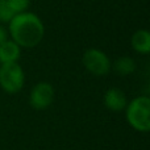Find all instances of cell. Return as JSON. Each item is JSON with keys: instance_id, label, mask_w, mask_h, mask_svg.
<instances>
[{"instance_id": "1", "label": "cell", "mask_w": 150, "mask_h": 150, "mask_svg": "<svg viewBox=\"0 0 150 150\" xmlns=\"http://www.w3.org/2000/svg\"><path fill=\"white\" fill-rule=\"evenodd\" d=\"M9 38L21 49H32L41 44L45 36V25L33 12H23L16 15L8 24Z\"/></svg>"}, {"instance_id": "2", "label": "cell", "mask_w": 150, "mask_h": 150, "mask_svg": "<svg viewBox=\"0 0 150 150\" xmlns=\"http://www.w3.org/2000/svg\"><path fill=\"white\" fill-rule=\"evenodd\" d=\"M127 121L140 133L150 132V96H137L128 101L125 108Z\"/></svg>"}, {"instance_id": "3", "label": "cell", "mask_w": 150, "mask_h": 150, "mask_svg": "<svg viewBox=\"0 0 150 150\" xmlns=\"http://www.w3.org/2000/svg\"><path fill=\"white\" fill-rule=\"evenodd\" d=\"M25 84V73L18 62L0 65V88L7 93H17Z\"/></svg>"}, {"instance_id": "4", "label": "cell", "mask_w": 150, "mask_h": 150, "mask_svg": "<svg viewBox=\"0 0 150 150\" xmlns=\"http://www.w3.org/2000/svg\"><path fill=\"white\" fill-rule=\"evenodd\" d=\"M82 62L84 69L95 76H104L111 71L112 62L109 57L100 49L91 47L87 49L83 54Z\"/></svg>"}, {"instance_id": "5", "label": "cell", "mask_w": 150, "mask_h": 150, "mask_svg": "<svg viewBox=\"0 0 150 150\" xmlns=\"http://www.w3.org/2000/svg\"><path fill=\"white\" fill-rule=\"evenodd\" d=\"M55 91L49 82H38L29 93V104L36 111H45L54 101Z\"/></svg>"}, {"instance_id": "6", "label": "cell", "mask_w": 150, "mask_h": 150, "mask_svg": "<svg viewBox=\"0 0 150 150\" xmlns=\"http://www.w3.org/2000/svg\"><path fill=\"white\" fill-rule=\"evenodd\" d=\"M104 105L112 112L125 111L128 105V99L124 91L117 87H111L104 93Z\"/></svg>"}, {"instance_id": "7", "label": "cell", "mask_w": 150, "mask_h": 150, "mask_svg": "<svg viewBox=\"0 0 150 150\" xmlns=\"http://www.w3.org/2000/svg\"><path fill=\"white\" fill-rule=\"evenodd\" d=\"M132 49L138 54H150V30L149 29H138L132 34L130 38Z\"/></svg>"}, {"instance_id": "8", "label": "cell", "mask_w": 150, "mask_h": 150, "mask_svg": "<svg viewBox=\"0 0 150 150\" xmlns=\"http://www.w3.org/2000/svg\"><path fill=\"white\" fill-rule=\"evenodd\" d=\"M21 57V47L12 40H7L0 45V65L18 62Z\"/></svg>"}, {"instance_id": "9", "label": "cell", "mask_w": 150, "mask_h": 150, "mask_svg": "<svg viewBox=\"0 0 150 150\" xmlns=\"http://www.w3.org/2000/svg\"><path fill=\"white\" fill-rule=\"evenodd\" d=\"M136 61L133 59L132 57H128V55H124V57H120L112 63V69L117 75L120 76H128V75L133 74L136 71Z\"/></svg>"}, {"instance_id": "10", "label": "cell", "mask_w": 150, "mask_h": 150, "mask_svg": "<svg viewBox=\"0 0 150 150\" xmlns=\"http://www.w3.org/2000/svg\"><path fill=\"white\" fill-rule=\"evenodd\" d=\"M15 13L11 9V7L8 5L7 0H0V24L5 25L9 24V21L15 17Z\"/></svg>"}, {"instance_id": "11", "label": "cell", "mask_w": 150, "mask_h": 150, "mask_svg": "<svg viewBox=\"0 0 150 150\" xmlns=\"http://www.w3.org/2000/svg\"><path fill=\"white\" fill-rule=\"evenodd\" d=\"M7 3L15 15L26 12L29 9V5H30V0H7Z\"/></svg>"}, {"instance_id": "12", "label": "cell", "mask_w": 150, "mask_h": 150, "mask_svg": "<svg viewBox=\"0 0 150 150\" xmlns=\"http://www.w3.org/2000/svg\"><path fill=\"white\" fill-rule=\"evenodd\" d=\"M7 40H9V33H8V28H5V25L0 24V45L4 44Z\"/></svg>"}, {"instance_id": "13", "label": "cell", "mask_w": 150, "mask_h": 150, "mask_svg": "<svg viewBox=\"0 0 150 150\" xmlns=\"http://www.w3.org/2000/svg\"><path fill=\"white\" fill-rule=\"evenodd\" d=\"M149 92H150V80H149Z\"/></svg>"}]
</instances>
